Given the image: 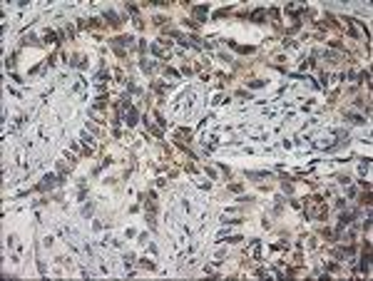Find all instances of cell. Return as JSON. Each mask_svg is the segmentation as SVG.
<instances>
[{"label":"cell","instance_id":"obj_6","mask_svg":"<svg viewBox=\"0 0 373 281\" xmlns=\"http://www.w3.org/2000/svg\"><path fill=\"white\" fill-rule=\"evenodd\" d=\"M346 117H348V120H353V124H366V117H361V115H353V112H346Z\"/></svg>","mask_w":373,"mask_h":281},{"label":"cell","instance_id":"obj_4","mask_svg":"<svg viewBox=\"0 0 373 281\" xmlns=\"http://www.w3.org/2000/svg\"><path fill=\"white\" fill-rule=\"evenodd\" d=\"M264 17H266V10H264V8H256V10L251 13V23H261Z\"/></svg>","mask_w":373,"mask_h":281},{"label":"cell","instance_id":"obj_7","mask_svg":"<svg viewBox=\"0 0 373 281\" xmlns=\"http://www.w3.org/2000/svg\"><path fill=\"white\" fill-rule=\"evenodd\" d=\"M234 50H239V52H254V45H236V43H229Z\"/></svg>","mask_w":373,"mask_h":281},{"label":"cell","instance_id":"obj_11","mask_svg":"<svg viewBox=\"0 0 373 281\" xmlns=\"http://www.w3.org/2000/svg\"><path fill=\"white\" fill-rule=\"evenodd\" d=\"M164 23H167L164 15H154V25H164Z\"/></svg>","mask_w":373,"mask_h":281},{"label":"cell","instance_id":"obj_2","mask_svg":"<svg viewBox=\"0 0 373 281\" xmlns=\"http://www.w3.org/2000/svg\"><path fill=\"white\" fill-rule=\"evenodd\" d=\"M105 20H107L112 28H120V25H122L120 17H117V13H112V10H105Z\"/></svg>","mask_w":373,"mask_h":281},{"label":"cell","instance_id":"obj_13","mask_svg":"<svg viewBox=\"0 0 373 281\" xmlns=\"http://www.w3.org/2000/svg\"><path fill=\"white\" fill-rule=\"evenodd\" d=\"M164 72L169 75V77H177V70H174V67H164Z\"/></svg>","mask_w":373,"mask_h":281},{"label":"cell","instance_id":"obj_8","mask_svg":"<svg viewBox=\"0 0 373 281\" xmlns=\"http://www.w3.org/2000/svg\"><path fill=\"white\" fill-rule=\"evenodd\" d=\"M42 37H45V43H60V37L55 35L52 30H45V35H42Z\"/></svg>","mask_w":373,"mask_h":281},{"label":"cell","instance_id":"obj_3","mask_svg":"<svg viewBox=\"0 0 373 281\" xmlns=\"http://www.w3.org/2000/svg\"><path fill=\"white\" fill-rule=\"evenodd\" d=\"M192 13H194L197 23H199V20H204V17H207V5H194V8H192Z\"/></svg>","mask_w":373,"mask_h":281},{"label":"cell","instance_id":"obj_14","mask_svg":"<svg viewBox=\"0 0 373 281\" xmlns=\"http://www.w3.org/2000/svg\"><path fill=\"white\" fill-rule=\"evenodd\" d=\"M25 45H37V40H35L32 35H28V37H25Z\"/></svg>","mask_w":373,"mask_h":281},{"label":"cell","instance_id":"obj_12","mask_svg":"<svg viewBox=\"0 0 373 281\" xmlns=\"http://www.w3.org/2000/svg\"><path fill=\"white\" fill-rule=\"evenodd\" d=\"M105 105H107V100H105V97H100V100H97V102H95V107H97V109H102V107H105Z\"/></svg>","mask_w":373,"mask_h":281},{"label":"cell","instance_id":"obj_15","mask_svg":"<svg viewBox=\"0 0 373 281\" xmlns=\"http://www.w3.org/2000/svg\"><path fill=\"white\" fill-rule=\"evenodd\" d=\"M281 187H284V192H286V194H291V192H294V187H291V184H289V182H284V184H281Z\"/></svg>","mask_w":373,"mask_h":281},{"label":"cell","instance_id":"obj_17","mask_svg":"<svg viewBox=\"0 0 373 281\" xmlns=\"http://www.w3.org/2000/svg\"><path fill=\"white\" fill-rule=\"evenodd\" d=\"M92 209H95V204H87V207H85V216H90V214H92Z\"/></svg>","mask_w":373,"mask_h":281},{"label":"cell","instance_id":"obj_5","mask_svg":"<svg viewBox=\"0 0 373 281\" xmlns=\"http://www.w3.org/2000/svg\"><path fill=\"white\" fill-rule=\"evenodd\" d=\"M55 184H57V182H55V177H52V174H47V177H45V179H42V184H40V187H37V189H52V187H55Z\"/></svg>","mask_w":373,"mask_h":281},{"label":"cell","instance_id":"obj_10","mask_svg":"<svg viewBox=\"0 0 373 281\" xmlns=\"http://www.w3.org/2000/svg\"><path fill=\"white\" fill-rule=\"evenodd\" d=\"M87 28H92V30H97V28H100V20H97V17H92V20H87Z\"/></svg>","mask_w":373,"mask_h":281},{"label":"cell","instance_id":"obj_16","mask_svg":"<svg viewBox=\"0 0 373 281\" xmlns=\"http://www.w3.org/2000/svg\"><path fill=\"white\" fill-rule=\"evenodd\" d=\"M249 85H251V87H264V80H251Z\"/></svg>","mask_w":373,"mask_h":281},{"label":"cell","instance_id":"obj_9","mask_svg":"<svg viewBox=\"0 0 373 281\" xmlns=\"http://www.w3.org/2000/svg\"><path fill=\"white\" fill-rule=\"evenodd\" d=\"M139 266H142V269H149V271L154 269V264H152V261H149V259H142V261H139Z\"/></svg>","mask_w":373,"mask_h":281},{"label":"cell","instance_id":"obj_18","mask_svg":"<svg viewBox=\"0 0 373 281\" xmlns=\"http://www.w3.org/2000/svg\"><path fill=\"white\" fill-rule=\"evenodd\" d=\"M227 241H229V244H239V241H241V236H229Z\"/></svg>","mask_w":373,"mask_h":281},{"label":"cell","instance_id":"obj_19","mask_svg":"<svg viewBox=\"0 0 373 281\" xmlns=\"http://www.w3.org/2000/svg\"><path fill=\"white\" fill-rule=\"evenodd\" d=\"M269 15L274 17V20H279V10H276V8H271V10H269Z\"/></svg>","mask_w":373,"mask_h":281},{"label":"cell","instance_id":"obj_1","mask_svg":"<svg viewBox=\"0 0 373 281\" xmlns=\"http://www.w3.org/2000/svg\"><path fill=\"white\" fill-rule=\"evenodd\" d=\"M326 204L321 202V197H313L306 202V216H316V219H323L326 216Z\"/></svg>","mask_w":373,"mask_h":281}]
</instances>
